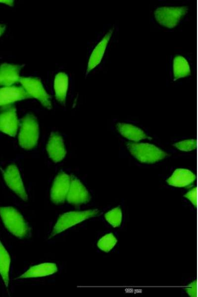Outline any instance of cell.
I'll list each match as a JSON object with an SVG mask.
<instances>
[{"mask_svg": "<svg viewBox=\"0 0 198 297\" xmlns=\"http://www.w3.org/2000/svg\"><path fill=\"white\" fill-rule=\"evenodd\" d=\"M189 7L186 5L161 4L156 6L152 17L155 23L167 29H172L179 25L186 18Z\"/></svg>", "mask_w": 198, "mask_h": 297, "instance_id": "6da1fadb", "label": "cell"}, {"mask_svg": "<svg viewBox=\"0 0 198 297\" xmlns=\"http://www.w3.org/2000/svg\"><path fill=\"white\" fill-rule=\"evenodd\" d=\"M0 216L7 230L19 238H26L29 227L22 215L12 207H0Z\"/></svg>", "mask_w": 198, "mask_h": 297, "instance_id": "7a4b0ae2", "label": "cell"}, {"mask_svg": "<svg viewBox=\"0 0 198 297\" xmlns=\"http://www.w3.org/2000/svg\"><path fill=\"white\" fill-rule=\"evenodd\" d=\"M39 135V125L36 117L31 113L26 115L21 120L18 135L20 146L29 150L37 144Z\"/></svg>", "mask_w": 198, "mask_h": 297, "instance_id": "3957f363", "label": "cell"}, {"mask_svg": "<svg viewBox=\"0 0 198 297\" xmlns=\"http://www.w3.org/2000/svg\"><path fill=\"white\" fill-rule=\"evenodd\" d=\"M127 147L138 160L145 163H153L163 159L166 153L155 146L144 143H130Z\"/></svg>", "mask_w": 198, "mask_h": 297, "instance_id": "277c9868", "label": "cell"}, {"mask_svg": "<svg viewBox=\"0 0 198 297\" xmlns=\"http://www.w3.org/2000/svg\"><path fill=\"white\" fill-rule=\"evenodd\" d=\"M99 212L97 209H91L82 211H70L63 214L55 224L50 237H53L77 224L96 216Z\"/></svg>", "mask_w": 198, "mask_h": 297, "instance_id": "5b68a950", "label": "cell"}, {"mask_svg": "<svg viewBox=\"0 0 198 297\" xmlns=\"http://www.w3.org/2000/svg\"><path fill=\"white\" fill-rule=\"evenodd\" d=\"M19 82L31 98L38 99L49 109L51 108L50 97L45 91L39 79L35 77H20Z\"/></svg>", "mask_w": 198, "mask_h": 297, "instance_id": "8992f818", "label": "cell"}, {"mask_svg": "<svg viewBox=\"0 0 198 297\" xmlns=\"http://www.w3.org/2000/svg\"><path fill=\"white\" fill-rule=\"evenodd\" d=\"M192 74V65L189 58L183 54H176L170 59V74L172 81L190 76Z\"/></svg>", "mask_w": 198, "mask_h": 297, "instance_id": "52a82bcc", "label": "cell"}, {"mask_svg": "<svg viewBox=\"0 0 198 297\" xmlns=\"http://www.w3.org/2000/svg\"><path fill=\"white\" fill-rule=\"evenodd\" d=\"M18 120L15 106L8 105L0 110V132L14 137L17 133Z\"/></svg>", "mask_w": 198, "mask_h": 297, "instance_id": "ba28073f", "label": "cell"}, {"mask_svg": "<svg viewBox=\"0 0 198 297\" xmlns=\"http://www.w3.org/2000/svg\"><path fill=\"white\" fill-rule=\"evenodd\" d=\"M3 175L7 186L22 199L27 200L28 196L17 167L14 164L8 166Z\"/></svg>", "mask_w": 198, "mask_h": 297, "instance_id": "9c48e42d", "label": "cell"}, {"mask_svg": "<svg viewBox=\"0 0 198 297\" xmlns=\"http://www.w3.org/2000/svg\"><path fill=\"white\" fill-rule=\"evenodd\" d=\"M71 181V177L63 172L55 177L50 191L51 201L56 204L64 203L66 198Z\"/></svg>", "mask_w": 198, "mask_h": 297, "instance_id": "30bf717a", "label": "cell"}, {"mask_svg": "<svg viewBox=\"0 0 198 297\" xmlns=\"http://www.w3.org/2000/svg\"><path fill=\"white\" fill-rule=\"evenodd\" d=\"M113 32L114 29L110 28L94 48L88 61L86 74H88L101 62L107 47L110 44Z\"/></svg>", "mask_w": 198, "mask_h": 297, "instance_id": "8fae6325", "label": "cell"}, {"mask_svg": "<svg viewBox=\"0 0 198 297\" xmlns=\"http://www.w3.org/2000/svg\"><path fill=\"white\" fill-rule=\"evenodd\" d=\"M66 199L69 203L78 205L89 201L90 195L86 187L79 180L72 176Z\"/></svg>", "mask_w": 198, "mask_h": 297, "instance_id": "7c38bea8", "label": "cell"}, {"mask_svg": "<svg viewBox=\"0 0 198 297\" xmlns=\"http://www.w3.org/2000/svg\"><path fill=\"white\" fill-rule=\"evenodd\" d=\"M49 157L55 163L61 161L65 157L66 151L63 140L60 134L52 132L47 145Z\"/></svg>", "mask_w": 198, "mask_h": 297, "instance_id": "4fadbf2b", "label": "cell"}, {"mask_svg": "<svg viewBox=\"0 0 198 297\" xmlns=\"http://www.w3.org/2000/svg\"><path fill=\"white\" fill-rule=\"evenodd\" d=\"M31 98L22 87L10 86L0 88V106Z\"/></svg>", "mask_w": 198, "mask_h": 297, "instance_id": "5bb4252c", "label": "cell"}, {"mask_svg": "<svg viewBox=\"0 0 198 297\" xmlns=\"http://www.w3.org/2000/svg\"><path fill=\"white\" fill-rule=\"evenodd\" d=\"M22 66L3 63L0 65V86H10L19 82V72Z\"/></svg>", "mask_w": 198, "mask_h": 297, "instance_id": "9a60e30c", "label": "cell"}, {"mask_svg": "<svg viewBox=\"0 0 198 297\" xmlns=\"http://www.w3.org/2000/svg\"><path fill=\"white\" fill-rule=\"evenodd\" d=\"M196 180V176L191 171L184 168L176 169L167 179V183L175 187H185L192 184Z\"/></svg>", "mask_w": 198, "mask_h": 297, "instance_id": "2e32d148", "label": "cell"}, {"mask_svg": "<svg viewBox=\"0 0 198 297\" xmlns=\"http://www.w3.org/2000/svg\"><path fill=\"white\" fill-rule=\"evenodd\" d=\"M57 270V268L55 264L44 263L31 267L19 277V278H36L48 276L54 274Z\"/></svg>", "mask_w": 198, "mask_h": 297, "instance_id": "e0dca14e", "label": "cell"}, {"mask_svg": "<svg viewBox=\"0 0 198 297\" xmlns=\"http://www.w3.org/2000/svg\"><path fill=\"white\" fill-rule=\"evenodd\" d=\"M116 128L123 137L130 141L139 142L147 138L143 130L130 124L118 123Z\"/></svg>", "mask_w": 198, "mask_h": 297, "instance_id": "ac0fdd59", "label": "cell"}, {"mask_svg": "<svg viewBox=\"0 0 198 297\" xmlns=\"http://www.w3.org/2000/svg\"><path fill=\"white\" fill-rule=\"evenodd\" d=\"M68 85V78L64 72L56 74L54 80V90L57 101L65 104Z\"/></svg>", "mask_w": 198, "mask_h": 297, "instance_id": "d6986e66", "label": "cell"}, {"mask_svg": "<svg viewBox=\"0 0 198 297\" xmlns=\"http://www.w3.org/2000/svg\"><path fill=\"white\" fill-rule=\"evenodd\" d=\"M10 264V256L0 241V274L6 287L9 282Z\"/></svg>", "mask_w": 198, "mask_h": 297, "instance_id": "ffe728a7", "label": "cell"}, {"mask_svg": "<svg viewBox=\"0 0 198 297\" xmlns=\"http://www.w3.org/2000/svg\"><path fill=\"white\" fill-rule=\"evenodd\" d=\"M106 221L113 227L116 228L121 224L122 212L119 207L113 208L104 214Z\"/></svg>", "mask_w": 198, "mask_h": 297, "instance_id": "44dd1931", "label": "cell"}, {"mask_svg": "<svg viewBox=\"0 0 198 297\" xmlns=\"http://www.w3.org/2000/svg\"><path fill=\"white\" fill-rule=\"evenodd\" d=\"M116 238L112 233H108L102 237L98 241L97 246L101 250L108 252L116 245Z\"/></svg>", "mask_w": 198, "mask_h": 297, "instance_id": "7402d4cb", "label": "cell"}, {"mask_svg": "<svg viewBox=\"0 0 198 297\" xmlns=\"http://www.w3.org/2000/svg\"><path fill=\"white\" fill-rule=\"evenodd\" d=\"M196 145L195 140L188 139L175 143L173 146L181 151H190L196 148Z\"/></svg>", "mask_w": 198, "mask_h": 297, "instance_id": "603a6c76", "label": "cell"}, {"mask_svg": "<svg viewBox=\"0 0 198 297\" xmlns=\"http://www.w3.org/2000/svg\"><path fill=\"white\" fill-rule=\"evenodd\" d=\"M186 293L191 297L197 296V284L196 281L190 283L185 288Z\"/></svg>", "mask_w": 198, "mask_h": 297, "instance_id": "cb8c5ba5", "label": "cell"}, {"mask_svg": "<svg viewBox=\"0 0 198 297\" xmlns=\"http://www.w3.org/2000/svg\"><path fill=\"white\" fill-rule=\"evenodd\" d=\"M184 197L187 198L194 205L197 203V190L196 187L193 188L187 192Z\"/></svg>", "mask_w": 198, "mask_h": 297, "instance_id": "d4e9b609", "label": "cell"}, {"mask_svg": "<svg viewBox=\"0 0 198 297\" xmlns=\"http://www.w3.org/2000/svg\"><path fill=\"white\" fill-rule=\"evenodd\" d=\"M0 2L5 3L6 4L9 5V6H12V5H13V4H14V1L10 0H0Z\"/></svg>", "mask_w": 198, "mask_h": 297, "instance_id": "484cf974", "label": "cell"}, {"mask_svg": "<svg viewBox=\"0 0 198 297\" xmlns=\"http://www.w3.org/2000/svg\"><path fill=\"white\" fill-rule=\"evenodd\" d=\"M5 26L0 24V36L5 31Z\"/></svg>", "mask_w": 198, "mask_h": 297, "instance_id": "4316f807", "label": "cell"}]
</instances>
